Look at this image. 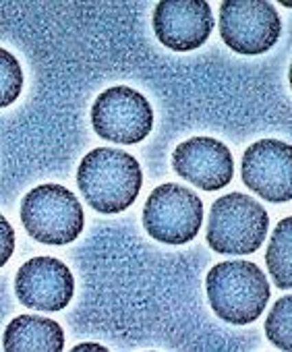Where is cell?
Returning <instances> with one entry per match:
<instances>
[{"label":"cell","instance_id":"12","mask_svg":"<svg viewBox=\"0 0 292 352\" xmlns=\"http://www.w3.org/2000/svg\"><path fill=\"white\" fill-rule=\"evenodd\" d=\"M7 352H63V327L42 315H19L5 329Z\"/></svg>","mask_w":292,"mask_h":352},{"label":"cell","instance_id":"17","mask_svg":"<svg viewBox=\"0 0 292 352\" xmlns=\"http://www.w3.org/2000/svg\"><path fill=\"white\" fill-rule=\"evenodd\" d=\"M73 350L79 352V350H106V348L100 346V344H79V346H75Z\"/></svg>","mask_w":292,"mask_h":352},{"label":"cell","instance_id":"11","mask_svg":"<svg viewBox=\"0 0 292 352\" xmlns=\"http://www.w3.org/2000/svg\"><path fill=\"white\" fill-rule=\"evenodd\" d=\"M172 166L181 179L201 191H220L234 176L230 149L212 137H193L183 141L172 153Z\"/></svg>","mask_w":292,"mask_h":352},{"label":"cell","instance_id":"6","mask_svg":"<svg viewBox=\"0 0 292 352\" xmlns=\"http://www.w3.org/2000/svg\"><path fill=\"white\" fill-rule=\"evenodd\" d=\"M218 28L230 50L257 56L278 44L282 19L267 0H224Z\"/></svg>","mask_w":292,"mask_h":352},{"label":"cell","instance_id":"5","mask_svg":"<svg viewBox=\"0 0 292 352\" xmlns=\"http://www.w3.org/2000/svg\"><path fill=\"white\" fill-rule=\"evenodd\" d=\"M143 226L164 245H187L203 226V204L187 187L166 183L154 189L143 208Z\"/></svg>","mask_w":292,"mask_h":352},{"label":"cell","instance_id":"14","mask_svg":"<svg viewBox=\"0 0 292 352\" xmlns=\"http://www.w3.org/2000/svg\"><path fill=\"white\" fill-rule=\"evenodd\" d=\"M265 336L280 350L292 348V296L290 294H284L280 300H276V305L267 313Z\"/></svg>","mask_w":292,"mask_h":352},{"label":"cell","instance_id":"1","mask_svg":"<svg viewBox=\"0 0 292 352\" xmlns=\"http://www.w3.org/2000/svg\"><path fill=\"white\" fill-rule=\"evenodd\" d=\"M77 185L91 210L120 214L135 204L143 174L137 157L131 153L114 147H98L81 160Z\"/></svg>","mask_w":292,"mask_h":352},{"label":"cell","instance_id":"8","mask_svg":"<svg viewBox=\"0 0 292 352\" xmlns=\"http://www.w3.org/2000/svg\"><path fill=\"white\" fill-rule=\"evenodd\" d=\"M243 183L265 201L292 199V147L278 139H261L243 155Z\"/></svg>","mask_w":292,"mask_h":352},{"label":"cell","instance_id":"9","mask_svg":"<svg viewBox=\"0 0 292 352\" xmlns=\"http://www.w3.org/2000/svg\"><path fill=\"white\" fill-rule=\"evenodd\" d=\"M156 38L175 52L201 48L212 30L214 13L205 0H162L154 11Z\"/></svg>","mask_w":292,"mask_h":352},{"label":"cell","instance_id":"4","mask_svg":"<svg viewBox=\"0 0 292 352\" xmlns=\"http://www.w3.org/2000/svg\"><path fill=\"white\" fill-rule=\"evenodd\" d=\"M21 222L42 245H69L83 230L85 216L79 199L67 187L48 183L32 189L21 201Z\"/></svg>","mask_w":292,"mask_h":352},{"label":"cell","instance_id":"13","mask_svg":"<svg viewBox=\"0 0 292 352\" xmlns=\"http://www.w3.org/2000/svg\"><path fill=\"white\" fill-rule=\"evenodd\" d=\"M265 265L280 290L292 288V218L280 220L273 228L265 251Z\"/></svg>","mask_w":292,"mask_h":352},{"label":"cell","instance_id":"10","mask_svg":"<svg viewBox=\"0 0 292 352\" xmlns=\"http://www.w3.org/2000/svg\"><path fill=\"white\" fill-rule=\"evenodd\" d=\"M17 298L36 311H63L75 292L71 270L56 257H34L15 276Z\"/></svg>","mask_w":292,"mask_h":352},{"label":"cell","instance_id":"7","mask_svg":"<svg viewBox=\"0 0 292 352\" xmlns=\"http://www.w3.org/2000/svg\"><path fill=\"white\" fill-rule=\"evenodd\" d=\"M93 131L112 143H141L154 129V110L143 94L114 85L98 96L91 108Z\"/></svg>","mask_w":292,"mask_h":352},{"label":"cell","instance_id":"2","mask_svg":"<svg viewBox=\"0 0 292 352\" xmlns=\"http://www.w3.org/2000/svg\"><path fill=\"white\" fill-rule=\"evenodd\" d=\"M205 290L214 313L230 325H249L259 319L271 296L261 267L247 259L214 265Z\"/></svg>","mask_w":292,"mask_h":352},{"label":"cell","instance_id":"15","mask_svg":"<svg viewBox=\"0 0 292 352\" xmlns=\"http://www.w3.org/2000/svg\"><path fill=\"white\" fill-rule=\"evenodd\" d=\"M0 71H3V79H0V87H3V108L13 104L23 87V71L19 60L9 52L3 50L0 52Z\"/></svg>","mask_w":292,"mask_h":352},{"label":"cell","instance_id":"16","mask_svg":"<svg viewBox=\"0 0 292 352\" xmlns=\"http://www.w3.org/2000/svg\"><path fill=\"white\" fill-rule=\"evenodd\" d=\"M0 224H3V236H5V249H3V259H0V265H5L13 253V247H15V236H13V228L11 224L3 218L0 220Z\"/></svg>","mask_w":292,"mask_h":352},{"label":"cell","instance_id":"3","mask_svg":"<svg viewBox=\"0 0 292 352\" xmlns=\"http://www.w3.org/2000/svg\"><path fill=\"white\" fill-rule=\"evenodd\" d=\"M269 216L245 193H228L214 201L207 245L222 255H251L265 243Z\"/></svg>","mask_w":292,"mask_h":352}]
</instances>
